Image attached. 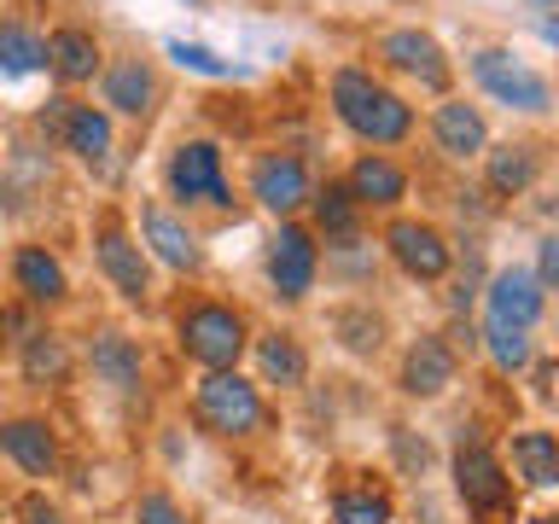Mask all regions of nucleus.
I'll list each match as a JSON object with an SVG mask.
<instances>
[{
  "mask_svg": "<svg viewBox=\"0 0 559 524\" xmlns=\"http://www.w3.org/2000/svg\"><path fill=\"white\" fill-rule=\"evenodd\" d=\"M332 105H338V117L361 140H373V146H396V140H408V129H414V111L384 82L367 76V70H338V76H332Z\"/></svg>",
  "mask_w": 559,
  "mask_h": 524,
  "instance_id": "nucleus-1",
  "label": "nucleus"
},
{
  "mask_svg": "<svg viewBox=\"0 0 559 524\" xmlns=\"http://www.w3.org/2000/svg\"><path fill=\"white\" fill-rule=\"evenodd\" d=\"M192 414H199V426L216 431V437H245V431L262 426V396H257V384H245L234 367H227V373H204L199 379Z\"/></svg>",
  "mask_w": 559,
  "mask_h": 524,
  "instance_id": "nucleus-2",
  "label": "nucleus"
},
{
  "mask_svg": "<svg viewBox=\"0 0 559 524\" xmlns=\"http://www.w3.org/2000/svg\"><path fill=\"white\" fill-rule=\"evenodd\" d=\"M181 349L210 373H227L245 349V321L222 303H192L181 314Z\"/></svg>",
  "mask_w": 559,
  "mask_h": 524,
  "instance_id": "nucleus-3",
  "label": "nucleus"
},
{
  "mask_svg": "<svg viewBox=\"0 0 559 524\" xmlns=\"http://www.w3.org/2000/svg\"><path fill=\"white\" fill-rule=\"evenodd\" d=\"M472 76H478V87L489 99L513 105V111H548V76H536L524 59H513L507 47H484L472 52Z\"/></svg>",
  "mask_w": 559,
  "mask_h": 524,
  "instance_id": "nucleus-4",
  "label": "nucleus"
},
{
  "mask_svg": "<svg viewBox=\"0 0 559 524\" xmlns=\"http://www.w3.org/2000/svg\"><path fill=\"white\" fill-rule=\"evenodd\" d=\"M454 489L472 513H501L507 507V466L484 449L478 426H461V449H454Z\"/></svg>",
  "mask_w": 559,
  "mask_h": 524,
  "instance_id": "nucleus-5",
  "label": "nucleus"
},
{
  "mask_svg": "<svg viewBox=\"0 0 559 524\" xmlns=\"http://www.w3.org/2000/svg\"><path fill=\"white\" fill-rule=\"evenodd\" d=\"M169 192L187 204H234V192L222 181V152L210 146V140H187V146L169 157Z\"/></svg>",
  "mask_w": 559,
  "mask_h": 524,
  "instance_id": "nucleus-6",
  "label": "nucleus"
},
{
  "mask_svg": "<svg viewBox=\"0 0 559 524\" xmlns=\"http://www.w3.org/2000/svg\"><path fill=\"white\" fill-rule=\"evenodd\" d=\"M314 269H321V245H314L304 227H280V234L269 239V279L280 297H309L314 286Z\"/></svg>",
  "mask_w": 559,
  "mask_h": 524,
  "instance_id": "nucleus-7",
  "label": "nucleus"
},
{
  "mask_svg": "<svg viewBox=\"0 0 559 524\" xmlns=\"http://www.w3.org/2000/svg\"><path fill=\"white\" fill-rule=\"evenodd\" d=\"M542 303H548V291L536 286V274L501 269L496 279H489V321H501L513 332H531L542 321Z\"/></svg>",
  "mask_w": 559,
  "mask_h": 524,
  "instance_id": "nucleus-8",
  "label": "nucleus"
},
{
  "mask_svg": "<svg viewBox=\"0 0 559 524\" xmlns=\"http://www.w3.org/2000/svg\"><path fill=\"white\" fill-rule=\"evenodd\" d=\"M251 199L262 210H274V216H292L297 204H309V169L286 152L262 157V164L251 169Z\"/></svg>",
  "mask_w": 559,
  "mask_h": 524,
  "instance_id": "nucleus-9",
  "label": "nucleus"
},
{
  "mask_svg": "<svg viewBox=\"0 0 559 524\" xmlns=\"http://www.w3.org/2000/svg\"><path fill=\"white\" fill-rule=\"evenodd\" d=\"M384 245H391V257L408 269L414 279H443L449 274V245L437 227L426 222H396L391 234H384Z\"/></svg>",
  "mask_w": 559,
  "mask_h": 524,
  "instance_id": "nucleus-10",
  "label": "nucleus"
},
{
  "mask_svg": "<svg viewBox=\"0 0 559 524\" xmlns=\"http://www.w3.org/2000/svg\"><path fill=\"white\" fill-rule=\"evenodd\" d=\"M379 52H384V59H391L396 70H408V76H419V82L431 87V94H443V87H449L443 47H437L426 29H391V35H384V47H379Z\"/></svg>",
  "mask_w": 559,
  "mask_h": 524,
  "instance_id": "nucleus-11",
  "label": "nucleus"
},
{
  "mask_svg": "<svg viewBox=\"0 0 559 524\" xmlns=\"http://www.w3.org/2000/svg\"><path fill=\"white\" fill-rule=\"evenodd\" d=\"M99 269H105V279L129 297V303H146V257H140V245L122 234V227H105L99 234Z\"/></svg>",
  "mask_w": 559,
  "mask_h": 524,
  "instance_id": "nucleus-12",
  "label": "nucleus"
},
{
  "mask_svg": "<svg viewBox=\"0 0 559 524\" xmlns=\"http://www.w3.org/2000/svg\"><path fill=\"white\" fill-rule=\"evenodd\" d=\"M140 227H146V245H152V251L169 262V269L192 274V269L204 262V257H199V239L187 234V222L175 216V210H164V204H146V210H140Z\"/></svg>",
  "mask_w": 559,
  "mask_h": 524,
  "instance_id": "nucleus-13",
  "label": "nucleus"
},
{
  "mask_svg": "<svg viewBox=\"0 0 559 524\" xmlns=\"http://www.w3.org/2000/svg\"><path fill=\"white\" fill-rule=\"evenodd\" d=\"M0 449H7L29 478H52V466H59V443H52L47 419H7V426H0Z\"/></svg>",
  "mask_w": 559,
  "mask_h": 524,
  "instance_id": "nucleus-14",
  "label": "nucleus"
},
{
  "mask_svg": "<svg viewBox=\"0 0 559 524\" xmlns=\"http://www.w3.org/2000/svg\"><path fill=\"white\" fill-rule=\"evenodd\" d=\"M454 384V349L443 338H419L402 361V391L408 396H443Z\"/></svg>",
  "mask_w": 559,
  "mask_h": 524,
  "instance_id": "nucleus-15",
  "label": "nucleus"
},
{
  "mask_svg": "<svg viewBox=\"0 0 559 524\" xmlns=\"http://www.w3.org/2000/svg\"><path fill=\"white\" fill-rule=\"evenodd\" d=\"M431 134H437V146H443L449 157H478L484 152V117H478V105H466V99H443L437 105V117H431Z\"/></svg>",
  "mask_w": 559,
  "mask_h": 524,
  "instance_id": "nucleus-16",
  "label": "nucleus"
},
{
  "mask_svg": "<svg viewBox=\"0 0 559 524\" xmlns=\"http://www.w3.org/2000/svg\"><path fill=\"white\" fill-rule=\"evenodd\" d=\"M152 99H157V82H152V70L140 64V59H122V64L105 70V105H111V111L146 117Z\"/></svg>",
  "mask_w": 559,
  "mask_h": 524,
  "instance_id": "nucleus-17",
  "label": "nucleus"
},
{
  "mask_svg": "<svg viewBox=\"0 0 559 524\" xmlns=\"http://www.w3.org/2000/svg\"><path fill=\"white\" fill-rule=\"evenodd\" d=\"M402 192H408V175H402L391 157L367 152L356 169H349V199L356 204H396Z\"/></svg>",
  "mask_w": 559,
  "mask_h": 524,
  "instance_id": "nucleus-18",
  "label": "nucleus"
},
{
  "mask_svg": "<svg viewBox=\"0 0 559 524\" xmlns=\"http://www.w3.org/2000/svg\"><path fill=\"white\" fill-rule=\"evenodd\" d=\"M94 373L111 384L117 396H134L140 391V349L122 338V332H99L94 338Z\"/></svg>",
  "mask_w": 559,
  "mask_h": 524,
  "instance_id": "nucleus-19",
  "label": "nucleus"
},
{
  "mask_svg": "<svg viewBox=\"0 0 559 524\" xmlns=\"http://www.w3.org/2000/svg\"><path fill=\"white\" fill-rule=\"evenodd\" d=\"M12 274H17V291H24L29 303H59L64 297V269L41 251V245H24L12 262Z\"/></svg>",
  "mask_w": 559,
  "mask_h": 524,
  "instance_id": "nucleus-20",
  "label": "nucleus"
},
{
  "mask_svg": "<svg viewBox=\"0 0 559 524\" xmlns=\"http://www.w3.org/2000/svg\"><path fill=\"white\" fill-rule=\"evenodd\" d=\"M513 472L531 489H548V484H559V443L548 431H519L513 437Z\"/></svg>",
  "mask_w": 559,
  "mask_h": 524,
  "instance_id": "nucleus-21",
  "label": "nucleus"
},
{
  "mask_svg": "<svg viewBox=\"0 0 559 524\" xmlns=\"http://www.w3.org/2000/svg\"><path fill=\"white\" fill-rule=\"evenodd\" d=\"M59 134H64V146L76 157H87V164H99V157L111 152V117L94 111V105H70Z\"/></svg>",
  "mask_w": 559,
  "mask_h": 524,
  "instance_id": "nucleus-22",
  "label": "nucleus"
},
{
  "mask_svg": "<svg viewBox=\"0 0 559 524\" xmlns=\"http://www.w3.org/2000/svg\"><path fill=\"white\" fill-rule=\"evenodd\" d=\"M47 64L59 70L64 82H87L99 70V47H94V35L87 29H59L47 41Z\"/></svg>",
  "mask_w": 559,
  "mask_h": 524,
  "instance_id": "nucleus-23",
  "label": "nucleus"
},
{
  "mask_svg": "<svg viewBox=\"0 0 559 524\" xmlns=\"http://www.w3.org/2000/svg\"><path fill=\"white\" fill-rule=\"evenodd\" d=\"M70 373V349L59 332H24V379L29 384H59Z\"/></svg>",
  "mask_w": 559,
  "mask_h": 524,
  "instance_id": "nucleus-24",
  "label": "nucleus"
},
{
  "mask_svg": "<svg viewBox=\"0 0 559 524\" xmlns=\"http://www.w3.org/2000/svg\"><path fill=\"white\" fill-rule=\"evenodd\" d=\"M531 181H536V152H531V146H501V152H489V187H496L501 199H519Z\"/></svg>",
  "mask_w": 559,
  "mask_h": 524,
  "instance_id": "nucleus-25",
  "label": "nucleus"
},
{
  "mask_svg": "<svg viewBox=\"0 0 559 524\" xmlns=\"http://www.w3.org/2000/svg\"><path fill=\"white\" fill-rule=\"evenodd\" d=\"M47 64L41 35H29L24 24H0V76H29Z\"/></svg>",
  "mask_w": 559,
  "mask_h": 524,
  "instance_id": "nucleus-26",
  "label": "nucleus"
},
{
  "mask_svg": "<svg viewBox=\"0 0 559 524\" xmlns=\"http://www.w3.org/2000/svg\"><path fill=\"white\" fill-rule=\"evenodd\" d=\"M257 361H262V379H269V384H304V373H309L297 338H280V332L257 344Z\"/></svg>",
  "mask_w": 559,
  "mask_h": 524,
  "instance_id": "nucleus-27",
  "label": "nucleus"
},
{
  "mask_svg": "<svg viewBox=\"0 0 559 524\" xmlns=\"http://www.w3.org/2000/svg\"><path fill=\"white\" fill-rule=\"evenodd\" d=\"M332 519L338 524H391V501L373 496V489H344L332 501Z\"/></svg>",
  "mask_w": 559,
  "mask_h": 524,
  "instance_id": "nucleus-28",
  "label": "nucleus"
},
{
  "mask_svg": "<svg viewBox=\"0 0 559 524\" xmlns=\"http://www.w3.org/2000/svg\"><path fill=\"white\" fill-rule=\"evenodd\" d=\"M314 222H321L326 234H338V239L356 234V199H349V187H326V192H314Z\"/></svg>",
  "mask_w": 559,
  "mask_h": 524,
  "instance_id": "nucleus-29",
  "label": "nucleus"
},
{
  "mask_svg": "<svg viewBox=\"0 0 559 524\" xmlns=\"http://www.w3.org/2000/svg\"><path fill=\"white\" fill-rule=\"evenodd\" d=\"M484 344H489V356H496L501 373H519V367L531 361V344H524V332L501 326V321H489V326H484Z\"/></svg>",
  "mask_w": 559,
  "mask_h": 524,
  "instance_id": "nucleus-30",
  "label": "nucleus"
},
{
  "mask_svg": "<svg viewBox=\"0 0 559 524\" xmlns=\"http://www.w3.org/2000/svg\"><path fill=\"white\" fill-rule=\"evenodd\" d=\"M169 59L181 64V70H199V76H239L234 59H222V52H210L199 41H169Z\"/></svg>",
  "mask_w": 559,
  "mask_h": 524,
  "instance_id": "nucleus-31",
  "label": "nucleus"
},
{
  "mask_svg": "<svg viewBox=\"0 0 559 524\" xmlns=\"http://www.w3.org/2000/svg\"><path fill=\"white\" fill-rule=\"evenodd\" d=\"M338 332H344V344L349 349H379V321H373V314H361V309H344L338 314Z\"/></svg>",
  "mask_w": 559,
  "mask_h": 524,
  "instance_id": "nucleus-32",
  "label": "nucleus"
},
{
  "mask_svg": "<svg viewBox=\"0 0 559 524\" xmlns=\"http://www.w3.org/2000/svg\"><path fill=\"white\" fill-rule=\"evenodd\" d=\"M134 524H187V513L175 507V496H164V489H146L134 507Z\"/></svg>",
  "mask_w": 559,
  "mask_h": 524,
  "instance_id": "nucleus-33",
  "label": "nucleus"
},
{
  "mask_svg": "<svg viewBox=\"0 0 559 524\" xmlns=\"http://www.w3.org/2000/svg\"><path fill=\"white\" fill-rule=\"evenodd\" d=\"M41 175H47V169L35 164L29 152H12V175H7V199H12V204H24V192H29V187H41Z\"/></svg>",
  "mask_w": 559,
  "mask_h": 524,
  "instance_id": "nucleus-34",
  "label": "nucleus"
},
{
  "mask_svg": "<svg viewBox=\"0 0 559 524\" xmlns=\"http://www.w3.org/2000/svg\"><path fill=\"white\" fill-rule=\"evenodd\" d=\"M542 269H536V286H554V279H559V239H542Z\"/></svg>",
  "mask_w": 559,
  "mask_h": 524,
  "instance_id": "nucleus-35",
  "label": "nucleus"
},
{
  "mask_svg": "<svg viewBox=\"0 0 559 524\" xmlns=\"http://www.w3.org/2000/svg\"><path fill=\"white\" fill-rule=\"evenodd\" d=\"M17 513H24V524H64V519H59V507L41 501V496H29L24 507H17Z\"/></svg>",
  "mask_w": 559,
  "mask_h": 524,
  "instance_id": "nucleus-36",
  "label": "nucleus"
},
{
  "mask_svg": "<svg viewBox=\"0 0 559 524\" xmlns=\"http://www.w3.org/2000/svg\"><path fill=\"white\" fill-rule=\"evenodd\" d=\"M396 449H402V461H408V466L426 472V461H431V449H426V443H414V437H396Z\"/></svg>",
  "mask_w": 559,
  "mask_h": 524,
  "instance_id": "nucleus-37",
  "label": "nucleus"
},
{
  "mask_svg": "<svg viewBox=\"0 0 559 524\" xmlns=\"http://www.w3.org/2000/svg\"><path fill=\"white\" fill-rule=\"evenodd\" d=\"M64 111H70V99H47V111H41V129L59 134L64 129Z\"/></svg>",
  "mask_w": 559,
  "mask_h": 524,
  "instance_id": "nucleus-38",
  "label": "nucleus"
},
{
  "mask_svg": "<svg viewBox=\"0 0 559 524\" xmlns=\"http://www.w3.org/2000/svg\"><path fill=\"white\" fill-rule=\"evenodd\" d=\"M536 396H542V402H548V396H554V367H548V361H542V367H536Z\"/></svg>",
  "mask_w": 559,
  "mask_h": 524,
  "instance_id": "nucleus-39",
  "label": "nucleus"
},
{
  "mask_svg": "<svg viewBox=\"0 0 559 524\" xmlns=\"http://www.w3.org/2000/svg\"><path fill=\"white\" fill-rule=\"evenodd\" d=\"M531 7L542 12V24H548V12H554V0H531Z\"/></svg>",
  "mask_w": 559,
  "mask_h": 524,
  "instance_id": "nucleus-40",
  "label": "nucleus"
},
{
  "mask_svg": "<svg viewBox=\"0 0 559 524\" xmlns=\"http://www.w3.org/2000/svg\"><path fill=\"white\" fill-rule=\"evenodd\" d=\"M531 524H559V519H531Z\"/></svg>",
  "mask_w": 559,
  "mask_h": 524,
  "instance_id": "nucleus-41",
  "label": "nucleus"
}]
</instances>
